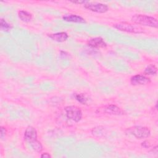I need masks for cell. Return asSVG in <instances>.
Listing matches in <instances>:
<instances>
[{"label":"cell","instance_id":"9a60e30c","mask_svg":"<svg viewBox=\"0 0 158 158\" xmlns=\"http://www.w3.org/2000/svg\"><path fill=\"white\" fill-rule=\"evenodd\" d=\"M0 28H1V30L5 31H8L12 28V27L4 19H1L0 20Z\"/></svg>","mask_w":158,"mask_h":158},{"label":"cell","instance_id":"ac0fdd59","mask_svg":"<svg viewBox=\"0 0 158 158\" xmlns=\"http://www.w3.org/2000/svg\"><path fill=\"white\" fill-rule=\"evenodd\" d=\"M88 1H72V2L75 4H86Z\"/></svg>","mask_w":158,"mask_h":158},{"label":"cell","instance_id":"e0dca14e","mask_svg":"<svg viewBox=\"0 0 158 158\" xmlns=\"http://www.w3.org/2000/svg\"><path fill=\"white\" fill-rule=\"evenodd\" d=\"M6 131L5 128L3 127H1V138H4V136L6 135Z\"/></svg>","mask_w":158,"mask_h":158},{"label":"cell","instance_id":"d6986e66","mask_svg":"<svg viewBox=\"0 0 158 158\" xmlns=\"http://www.w3.org/2000/svg\"><path fill=\"white\" fill-rule=\"evenodd\" d=\"M148 143H148L147 141H144V142L142 143V146H143V147H144V148H148V147H149V145Z\"/></svg>","mask_w":158,"mask_h":158},{"label":"cell","instance_id":"6da1fadb","mask_svg":"<svg viewBox=\"0 0 158 158\" xmlns=\"http://www.w3.org/2000/svg\"><path fill=\"white\" fill-rule=\"evenodd\" d=\"M131 20L137 25L157 28L158 23L157 19L143 14H135L131 17Z\"/></svg>","mask_w":158,"mask_h":158},{"label":"cell","instance_id":"8992f818","mask_svg":"<svg viewBox=\"0 0 158 158\" xmlns=\"http://www.w3.org/2000/svg\"><path fill=\"white\" fill-rule=\"evenodd\" d=\"M24 139L29 143L37 140V132L35 128L31 126L28 127L24 133Z\"/></svg>","mask_w":158,"mask_h":158},{"label":"cell","instance_id":"2e32d148","mask_svg":"<svg viewBox=\"0 0 158 158\" xmlns=\"http://www.w3.org/2000/svg\"><path fill=\"white\" fill-rule=\"evenodd\" d=\"M75 98L77 101H78L79 102H80L82 104H85L87 102V98L85 96V95L83 93H80V94H75Z\"/></svg>","mask_w":158,"mask_h":158},{"label":"cell","instance_id":"277c9868","mask_svg":"<svg viewBox=\"0 0 158 158\" xmlns=\"http://www.w3.org/2000/svg\"><path fill=\"white\" fill-rule=\"evenodd\" d=\"M66 116L68 118L71 119L76 122H79L82 117V112L81 110L77 106H70L65 108Z\"/></svg>","mask_w":158,"mask_h":158},{"label":"cell","instance_id":"ffe728a7","mask_svg":"<svg viewBox=\"0 0 158 158\" xmlns=\"http://www.w3.org/2000/svg\"><path fill=\"white\" fill-rule=\"evenodd\" d=\"M41 157H50L51 156L49 154L47 153V152H45V153H43L41 155Z\"/></svg>","mask_w":158,"mask_h":158},{"label":"cell","instance_id":"4fadbf2b","mask_svg":"<svg viewBox=\"0 0 158 158\" xmlns=\"http://www.w3.org/2000/svg\"><path fill=\"white\" fill-rule=\"evenodd\" d=\"M157 73V68L154 65H149L144 70V73L146 75H153L156 74Z\"/></svg>","mask_w":158,"mask_h":158},{"label":"cell","instance_id":"5bb4252c","mask_svg":"<svg viewBox=\"0 0 158 158\" xmlns=\"http://www.w3.org/2000/svg\"><path fill=\"white\" fill-rule=\"evenodd\" d=\"M31 147L33 148V150H35L36 152H41L43 150V146L41 144V143L40 141H38V140H36L31 143H30Z\"/></svg>","mask_w":158,"mask_h":158},{"label":"cell","instance_id":"30bf717a","mask_svg":"<svg viewBox=\"0 0 158 158\" xmlns=\"http://www.w3.org/2000/svg\"><path fill=\"white\" fill-rule=\"evenodd\" d=\"M48 36L49 38H50L52 40L57 42H60V43L66 41L69 38L67 33L65 32H59V33L49 34Z\"/></svg>","mask_w":158,"mask_h":158},{"label":"cell","instance_id":"3957f363","mask_svg":"<svg viewBox=\"0 0 158 158\" xmlns=\"http://www.w3.org/2000/svg\"><path fill=\"white\" fill-rule=\"evenodd\" d=\"M113 27L120 31L130 33H141L143 32V29L141 27L127 23H116L114 24Z\"/></svg>","mask_w":158,"mask_h":158},{"label":"cell","instance_id":"7c38bea8","mask_svg":"<svg viewBox=\"0 0 158 158\" xmlns=\"http://www.w3.org/2000/svg\"><path fill=\"white\" fill-rule=\"evenodd\" d=\"M18 15L20 19L24 22H28L32 19V15L30 12L25 10H20Z\"/></svg>","mask_w":158,"mask_h":158},{"label":"cell","instance_id":"8fae6325","mask_svg":"<svg viewBox=\"0 0 158 158\" xmlns=\"http://www.w3.org/2000/svg\"><path fill=\"white\" fill-rule=\"evenodd\" d=\"M63 20L67 22H75V23H85V20L82 18L81 17L75 15V14H67L62 17Z\"/></svg>","mask_w":158,"mask_h":158},{"label":"cell","instance_id":"9c48e42d","mask_svg":"<svg viewBox=\"0 0 158 158\" xmlns=\"http://www.w3.org/2000/svg\"><path fill=\"white\" fill-rule=\"evenodd\" d=\"M103 112L111 115H120L123 113L122 110L118 107L113 104H109L104 106L103 108Z\"/></svg>","mask_w":158,"mask_h":158},{"label":"cell","instance_id":"ba28073f","mask_svg":"<svg viewBox=\"0 0 158 158\" xmlns=\"http://www.w3.org/2000/svg\"><path fill=\"white\" fill-rule=\"evenodd\" d=\"M88 45L93 48H103L107 46L106 43L101 37H95L88 41Z\"/></svg>","mask_w":158,"mask_h":158},{"label":"cell","instance_id":"7a4b0ae2","mask_svg":"<svg viewBox=\"0 0 158 158\" xmlns=\"http://www.w3.org/2000/svg\"><path fill=\"white\" fill-rule=\"evenodd\" d=\"M127 131L138 139L146 138L149 136L151 134L150 130L147 127L141 126H134L130 127L127 130Z\"/></svg>","mask_w":158,"mask_h":158},{"label":"cell","instance_id":"52a82bcc","mask_svg":"<svg viewBox=\"0 0 158 158\" xmlns=\"http://www.w3.org/2000/svg\"><path fill=\"white\" fill-rule=\"evenodd\" d=\"M151 81L148 77L142 75H136L130 79V83L133 85H143L149 83Z\"/></svg>","mask_w":158,"mask_h":158},{"label":"cell","instance_id":"5b68a950","mask_svg":"<svg viewBox=\"0 0 158 158\" xmlns=\"http://www.w3.org/2000/svg\"><path fill=\"white\" fill-rule=\"evenodd\" d=\"M84 7L88 10L97 13H105L109 9V7L106 4L97 2L93 3L89 2L85 4Z\"/></svg>","mask_w":158,"mask_h":158}]
</instances>
